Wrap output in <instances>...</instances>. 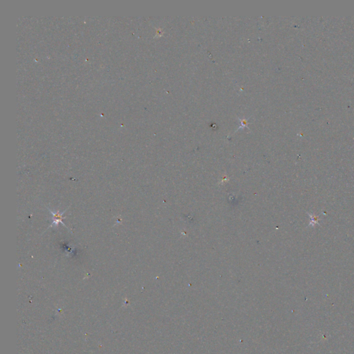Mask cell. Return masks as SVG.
<instances>
[{
  "label": "cell",
  "instance_id": "obj_1",
  "mask_svg": "<svg viewBox=\"0 0 354 354\" xmlns=\"http://www.w3.org/2000/svg\"><path fill=\"white\" fill-rule=\"evenodd\" d=\"M50 212H51V213H52V214L53 215V220H54V221L53 222V224L51 225V226H57V224H58L59 222H61L62 224H63L64 226H65V225H64L63 223V222H62V219H63V218H62L61 216L63 214L64 212H63V213L60 214V213H59V212H56V213H55V212H52L51 211V210H50Z\"/></svg>",
  "mask_w": 354,
  "mask_h": 354
}]
</instances>
